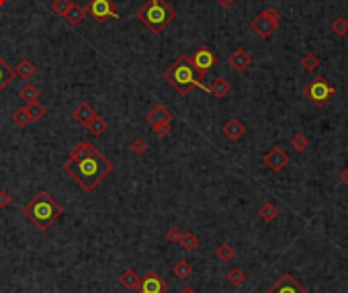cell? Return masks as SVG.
I'll return each mask as SVG.
<instances>
[{
  "mask_svg": "<svg viewBox=\"0 0 348 293\" xmlns=\"http://www.w3.org/2000/svg\"><path fill=\"white\" fill-rule=\"evenodd\" d=\"M62 170L66 174H70L76 180V185L82 187L86 193H92L113 172V164L107 156L96 152L94 156H88L84 160H66Z\"/></svg>",
  "mask_w": 348,
  "mask_h": 293,
  "instance_id": "6da1fadb",
  "label": "cell"
},
{
  "mask_svg": "<svg viewBox=\"0 0 348 293\" xmlns=\"http://www.w3.org/2000/svg\"><path fill=\"white\" fill-rule=\"evenodd\" d=\"M62 213H64V207L47 191H37L33 195V199L23 207L25 219L41 232L49 230V226L56 224L62 217Z\"/></svg>",
  "mask_w": 348,
  "mask_h": 293,
  "instance_id": "7a4b0ae2",
  "label": "cell"
},
{
  "mask_svg": "<svg viewBox=\"0 0 348 293\" xmlns=\"http://www.w3.org/2000/svg\"><path fill=\"white\" fill-rule=\"evenodd\" d=\"M164 80L182 96H188L192 92V88H201L205 92H209V86L203 84V78L197 74V70L190 64L188 56H180L178 60H174L166 72H164Z\"/></svg>",
  "mask_w": 348,
  "mask_h": 293,
  "instance_id": "3957f363",
  "label": "cell"
},
{
  "mask_svg": "<svg viewBox=\"0 0 348 293\" xmlns=\"http://www.w3.org/2000/svg\"><path fill=\"white\" fill-rule=\"evenodd\" d=\"M135 17L143 27H147V31H152L154 35H160L176 19V11L166 0H147V3H143L137 9Z\"/></svg>",
  "mask_w": 348,
  "mask_h": 293,
  "instance_id": "277c9868",
  "label": "cell"
},
{
  "mask_svg": "<svg viewBox=\"0 0 348 293\" xmlns=\"http://www.w3.org/2000/svg\"><path fill=\"white\" fill-rule=\"evenodd\" d=\"M334 92H336V88L324 78V76H316L314 80H310L307 82V86H305V94H307V99L316 105V107H324V105H328V101L334 96Z\"/></svg>",
  "mask_w": 348,
  "mask_h": 293,
  "instance_id": "5b68a950",
  "label": "cell"
},
{
  "mask_svg": "<svg viewBox=\"0 0 348 293\" xmlns=\"http://www.w3.org/2000/svg\"><path fill=\"white\" fill-rule=\"evenodd\" d=\"M86 15L92 17L94 23L98 25H105L109 19H117V7L113 0H90L88 7H86Z\"/></svg>",
  "mask_w": 348,
  "mask_h": 293,
  "instance_id": "8992f818",
  "label": "cell"
},
{
  "mask_svg": "<svg viewBox=\"0 0 348 293\" xmlns=\"http://www.w3.org/2000/svg\"><path fill=\"white\" fill-rule=\"evenodd\" d=\"M188 58H190L192 68L197 70V74L201 76V78L217 64V56L213 54V50H211V47H207V45H201V47H199V50H195Z\"/></svg>",
  "mask_w": 348,
  "mask_h": 293,
  "instance_id": "52a82bcc",
  "label": "cell"
},
{
  "mask_svg": "<svg viewBox=\"0 0 348 293\" xmlns=\"http://www.w3.org/2000/svg\"><path fill=\"white\" fill-rule=\"evenodd\" d=\"M166 289H168V285L164 283V279L156 271H147L141 277L137 293H166Z\"/></svg>",
  "mask_w": 348,
  "mask_h": 293,
  "instance_id": "ba28073f",
  "label": "cell"
},
{
  "mask_svg": "<svg viewBox=\"0 0 348 293\" xmlns=\"http://www.w3.org/2000/svg\"><path fill=\"white\" fill-rule=\"evenodd\" d=\"M250 29L258 35V37H262V39H268L273 33H277V29H279V23L277 21H273L266 13H260L258 17H254V21L250 23Z\"/></svg>",
  "mask_w": 348,
  "mask_h": 293,
  "instance_id": "9c48e42d",
  "label": "cell"
},
{
  "mask_svg": "<svg viewBox=\"0 0 348 293\" xmlns=\"http://www.w3.org/2000/svg\"><path fill=\"white\" fill-rule=\"evenodd\" d=\"M264 164H266L268 170L281 172V170L289 164V154L281 148V145H275V148H270V150L264 154Z\"/></svg>",
  "mask_w": 348,
  "mask_h": 293,
  "instance_id": "30bf717a",
  "label": "cell"
},
{
  "mask_svg": "<svg viewBox=\"0 0 348 293\" xmlns=\"http://www.w3.org/2000/svg\"><path fill=\"white\" fill-rule=\"evenodd\" d=\"M266 293H307V289L297 283V279H293L291 275H283Z\"/></svg>",
  "mask_w": 348,
  "mask_h": 293,
  "instance_id": "8fae6325",
  "label": "cell"
},
{
  "mask_svg": "<svg viewBox=\"0 0 348 293\" xmlns=\"http://www.w3.org/2000/svg\"><path fill=\"white\" fill-rule=\"evenodd\" d=\"M227 64L236 70V72H246L248 68L252 66V56L248 54L244 47H238V50H234L227 58Z\"/></svg>",
  "mask_w": 348,
  "mask_h": 293,
  "instance_id": "7c38bea8",
  "label": "cell"
},
{
  "mask_svg": "<svg viewBox=\"0 0 348 293\" xmlns=\"http://www.w3.org/2000/svg\"><path fill=\"white\" fill-rule=\"evenodd\" d=\"M172 117H174V115H172L164 105H154L150 111H147V115H145L147 123H150L152 127L158 125V123H172Z\"/></svg>",
  "mask_w": 348,
  "mask_h": 293,
  "instance_id": "4fadbf2b",
  "label": "cell"
},
{
  "mask_svg": "<svg viewBox=\"0 0 348 293\" xmlns=\"http://www.w3.org/2000/svg\"><path fill=\"white\" fill-rule=\"evenodd\" d=\"M94 115H96V111H94V109H92V105H90V103H86V101L78 103V105L74 107V111H72L74 121H76V123H80V125H84V127L94 119Z\"/></svg>",
  "mask_w": 348,
  "mask_h": 293,
  "instance_id": "5bb4252c",
  "label": "cell"
},
{
  "mask_svg": "<svg viewBox=\"0 0 348 293\" xmlns=\"http://www.w3.org/2000/svg\"><path fill=\"white\" fill-rule=\"evenodd\" d=\"M223 135L229 139V141H238V139H242L244 135H246V125L240 121V119H229V121H225L223 123Z\"/></svg>",
  "mask_w": 348,
  "mask_h": 293,
  "instance_id": "9a60e30c",
  "label": "cell"
},
{
  "mask_svg": "<svg viewBox=\"0 0 348 293\" xmlns=\"http://www.w3.org/2000/svg\"><path fill=\"white\" fill-rule=\"evenodd\" d=\"M96 152H98V148L92 141H80V143H76L74 148L70 150V158L68 160H84L88 156H94Z\"/></svg>",
  "mask_w": 348,
  "mask_h": 293,
  "instance_id": "2e32d148",
  "label": "cell"
},
{
  "mask_svg": "<svg viewBox=\"0 0 348 293\" xmlns=\"http://www.w3.org/2000/svg\"><path fill=\"white\" fill-rule=\"evenodd\" d=\"M119 283L129 289V291H137L139 289V283H141V277H137V273L133 269H125L121 275H119Z\"/></svg>",
  "mask_w": 348,
  "mask_h": 293,
  "instance_id": "e0dca14e",
  "label": "cell"
},
{
  "mask_svg": "<svg viewBox=\"0 0 348 293\" xmlns=\"http://www.w3.org/2000/svg\"><path fill=\"white\" fill-rule=\"evenodd\" d=\"M84 17H86V9L74 3V5L70 7V11L64 15V21H66L70 27H78V25L82 23V19H84Z\"/></svg>",
  "mask_w": 348,
  "mask_h": 293,
  "instance_id": "ac0fdd59",
  "label": "cell"
},
{
  "mask_svg": "<svg viewBox=\"0 0 348 293\" xmlns=\"http://www.w3.org/2000/svg\"><path fill=\"white\" fill-rule=\"evenodd\" d=\"M86 129H88V133H90L92 137H101V135L109 129V121H107L105 117H101V115H94V119L86 125Z\"/></svg>",
  "mask_w": 348,
  "mask_h": 293,
  "instance_id": "d6986e66",
  "label": "cell"
},
{
  "mask_svg": "<svg viewBox=\"0 0 348 293\" xmlns=\"http://www.w3.org/2000/svg\"><path fill=\"white\" fill-rule=\"evenodd\" d=\"M209 92L213 94V96H217V99H225V96L231 92V84L225 80V78H215L213 80V84L209 86Z\"/></svg>",
  "mask_w": 348,
  "mask_h": 293,
  "instance_id": "ffe728a7",
  "label": "cell"
},
{
  "mask_svg": "<svg viewBox=\"0 0 348 293\" xmlns=\"http://www.w3.org/2000/svg\"><path fill=\"white\" fill-rule=\"evenodd\" d=\"M19 99H23L27 105H33L39 101V88L33 82H27L21 90H19Z\"/></svg>",
  "mask_w": 348,
  "mask_h": 293,
  "instance_id": "44dd1931",
  "label": "cell"
},
{
  "mask_svg": "<svg viewBox=\"0 0 348 293\" xmlns=\"http://www.w3.org/2000/svg\"><path fill=\"white\" fill-rule=\"evenodd\" d=\"M15 76H17V74H15V68H11L3 58H0V92H3V90L13 82Z\"/></svg>",
  "mask_w": 348,
  "mask_h": 293,
  "instance_id": "7402d4cb",
  "label": "cell"
},
{
  "mask_svg": "<svg viewBox=\"0 0 348 293\" xmlns=\"http://www.w3.org/2000/svg\"><path fill=\"white\" fill-rule=\"evenodd\" d=\"M172 275H174L176 279H180V281L188 279V277L192 275V267H190V263H188V261H184V259L176 261V263H174V267H172Z\"/></svg>",
  "mask_w": 348,
  "mask_h": 293,
  "instance_id": "603a6c76",
  "label": "cell"
},
{
  "mask_svg": "<svg viewBox=\"0 0 348 293\" xmlns=\"http://www.w3.org/2000/svg\"><path fill=\"white\" fill-rule=\"evenodd\" d=\"M178 244L182 246V250H184V252H195V250H197V246H199V238H197V234H195V232H184Z\"/></svg>",
  "mask_w": 348,
  "mask_h": 293,
  "instance_id": "cb8c5ba5",
  "label": "cell"
},
{
  "mask_svg": "<svg viewBox=\"0 0 348 293\" xmlns=\"http://www.w3.org/2000/svg\"><path fill=\"white\" fill-rule=\"evenodd\" d=\"M15 74L21 76V78H25V80H29L35 74V64L31 60H21L17 64V68H15Z\"/></svg>",
  "mask_w": 348,
  "mask_h": 293,
  "instance_id": "d4e9b609",
  "label": "cell"
},
{
  "mask_svg": "<svg viewBox=\"0 0 348 293\" xmlns=\"http://www.w3.org/2000/svg\"><path fill=\"white\" fill-rule=\"evenodd\" d=\"M11 119H13V123H15L17 127H25V125H29V123H31V119H29V109H27V107H19V109H15V111H13V115H11Z\"/></svg>",
  "mask_w": 348,
  "mask_h": 293,
  "instance_id": "484cf974",
  "label": "cell"
},
{
  "mask_svg": "<svg viewBox=\"0 0 348 293\" xmlns=\"http://www.w3.org/2000/svg\"><path fill=\"white\" fill-rule=\"evenodd\" d=\"M258 213H260V219L262 222H275L277 217H279V209H277V205L275 203H264L260 209H258Z\"/></svg>",
  "mask_w": 348,
  "mask_h": 293,
  "instance_id": "4316f807",
  "label": "cell"
},
{
  "mask_svg": "<svg viewBox=\"0 0 348 293\" xmlns=\"http://www.w3.org/2000/svg\"><path fill=\"white\" fill-rule=\"evenodd\" d=\"M215 257H217V261H221V263H229V261L236 257V250H234L231 244H219L217 250H215Z\"/></svg>",
  "mask_w": 348,
  "mask_h": 293,
  "instance_id": "83f0119b",
  "label": "cell"
},
{
  "mask_svg": "<svg viewBox=\"0 0 348 293\" xmlns=\"http://www.w3.org/2000/svg\"><path fill=\"white\" fill-rule=\"evenodd\" d=\"M291 148H293L295 152H305V150L310 148V139H307V135H303V133H295L293 139H291Z\"/></svg>",
  "mask_w": 348,
  "mask_h": 293,
  "instance_id": "f1b7e54d",
  "label": "cell"
},
{
  "mask_svg": "<svg viewBox=\"0 0 348 293\" xmlns=\"http://www.w3.org/2000/svg\"><path fill=\"white\" fill-rule=\"evenodd\" d=\"M27 109H29V119H31V123H37V121H41L43 117H45V107L37 101V103H33V105H27Z\"/></svg>",
  "mask_w": 348,
  "mask_h": 293,
  "instance_id": "f546056e",
  "label": "cell"
},
{
  "mask_svg": "<svg viewBox=\"0 0 348 293\" xmlns=\"http://www.w3.org/2000/svg\"><path fill=\"white\" fill-rule=\"evenodd\" d=\"M301 66H303L305 72H316V70L320 68V58L314 56V54H305V56L301 58Z\"/></svg>",
  "mask_w": 348,
  "mask_h": 293,
  "instance_id": "4dcf8cb0",
  "label": "cell"
},
{
  "mask_svg": "<svg viewBox=\"0 0 348 293\" xmlns=\"http://www.w3.org/2000/svg\"><path fill=\"white\" fill-rule=\"evenodd\" d=\"M227 281H229V285H234V287H240V285H244L246 283V273L242 271V269H231L229 273H227Z\"/></svg>",
  "mask_w": 348,
  "mask_h": 293,
  "instance_id": "1f68e13d",
  "label": "cell"
},
{
  "mask_svg": "<svg viewBox=\"0 0 348 293\" xmlns=\"http://www.w3.org/2000/svg\"><path fill=\"white\" fill-rule=\"evenodd\" d=\"M72 5H74L72 0H54V3H52V11L64 19V15L70 11V7H72Z\"/></svg>",
  "mask_w": 348,
  "mask_h": 293,
  "instance_id": "d6a6232c",
  "label": "cell"
},
{
  "mask_svg": "<svg viewBox=\"0 0 348 293\" xmlns=\"http://www.w3.org/2000/svg\"><path fill=\"white\" fill-rule=\"evenodd\" d=\"M129 148H131V152H133L135 156H141V154H145V152H147V141H145V139H141V137H137V139H133V141H131Z\"/></svg>",
  "mask_w": 348,
  "mask_h": 293,
  "instance_id": "836d02e7",
  "label": "cell"
},
{
  "mask_svg": "<svg viewBox=\"0 0 348 293\" xmlns=\"http://www.w3.org/2000/svg\"><path fill=\"white\" fill-rule=\"evenodd\" d=\"M182 234H184V232H182L178 226H170V228L166 230V240L172 242V244H178L180 238H182Z\"/></svg>",
  "mask_w": 348,
  "mask_h": 293,
  "instance_id": "e575fe53",
  "label": "cell"
},
{
  "mask_svg": "<svg viewBox=\"0 0 348 293\" xmlns=\"http://www.w3.org/2000/svg\"><path fill=\"white\" fill-rule=\"evenodd\" d=\"M332 31L338 35V37H344L348 33V25H346V19H336L332 23Z\"/></svg>",
  "mask_w": 348,
  "mask_h": 293,
  "instance_id": "d590c367",
  "label": "cell"
},
{
  "mask_svg": "<svg viewBox=\"0 0 348 293\" xmlns=\"http://www.w3.org/2000/svg\"><path fill=\"white\" fill-rule=\"evenodd\" d=\"M170 131H172V125L170 123H158V125H154V133L158 137H166Z\"/></svg>",
  "mask_w": 348,
  "mask_h": 293,
  "instance_id": "8d00e7d4",
  "label": "cell"
},
{
  "mask_svg": "<svg viewBox=\"0 0 348 293\" xmlns=\"http://www.w3.org/2000/svg\"><path fill=\"white\" fill-rule=\"evenodd\" d=\"M13 203V197L7 189H0V209H7Z\"/></svg>",
  "mask_w": 348,
  "mask_h": 293,
  "instance_id": "74e56055",
  "label": "cell"
},
{
  "mask_svg": "<svg viewBox=\"0 0 348 293\" xmlns=\"http://www.w3.org/2000/svg\"><path fill=\"white\" fill-rule=\"evenodd\" d=\"M262 13H266V15H268L273 21H277V23L281 21V15H279V11H277V9H266V11H262Z\"/></svg>",
  "mask_w": 348,
  "mask_h": 293,
  "instance_id": "f35d334b",
  "label": "cell"
},
{
  "mask_svg": "<svg viewBox=\"0 0 348 293\" xmlns=\"http://www.w3.org/2000/svg\"><path fill=\"white\" fill-rule=\"evenodd\" d=\"M338 178H340V182H342V185H348V166L340 170V174H338Z\"/></svg>",
  "mask_w": 348,
  "mask_h": 293,
  "instance_id": "ab89813d",
  "label": "cell"
},
{
  "mask_svg": "<svg viewBox=\"0 0 348 293\" xmlns=\"http://www.w3.org/2000/svg\"><path fill=\"white\" fill-rule=\"evenodd\" d=\"M234 3H236V0H217V5H219V7H223V9H229Z\"/></svg>",
  "mask_w": 348,
  "mask_h": 293,
  "instance_id": "60d3db41",
  "label": "cell"
},
{
  "mask_svg": "<svg viewBox=\"0 0 348 293\" xmlns=\"http://www.w3.org/2000/svg\"><path fill=\"white\" fill-rule=\"evenodd\" d=\"M178 293H197V291H195V289H190V287H184V289H180Z\"/></svg>",
  "mask_w": 348,
  "mask_h": 293,
  "instance_id": "b9f144b4",
  "label": "cell"
},
{
  "mask_svg": "<svg viewBox=\"0 0 348 293\" xmlns=\"http://www.w3.org/2000/svg\"><path fill=\"white\" fill-rule=\"evenodd\" d=\"M7 5V0H0V7H5Z\"/></svg>",
  "mask_w": 348,
  "mask_h": 293,
  "instance_id": "7bdbcfd3",
  "label": "cell"
},
{
  "mask_svg": "<svg viewBox=\"0 0 348 293\" xmlns=\"http://www.w3.org/2000/svg\"><path fill=\"white\" fill-rule=\"evenodd\" d=\"M346 25H348V17H346Z\"/></svg>",
  "mask_w": 348,
  "mask_h": 293,
  "instance_id": "ee69618b",
  "label": "cell"
},
{
  "mask_svg": "<svg viewBox=\"0 0 348 293\" xmlns=\"http://www.w3.org/2000/svg\"><path fill=\"white\" fill-rule=\"evenodd\" d=\"M109 293H117V291H109Z\"/></svg>",
  "mask_w": 348,
  "mask_h": 293,
  "instance_id": "f6af8a7d",
  "label": "cell"
},
{
  "mask_svg": "<svg viewBox=\"0 0 348 293\" xmlns=\"http://www.w3.org/2000/svg\"><path fill=\"white\" fill-rule=\"evenodd\" d=\"M199 3H203V0H199Z\"/></svg>",
  "mask_w": 348,
  "mask_h": 293,
  "instance_id": "bcb514c9",
  "label": "cell"
}]
</instances>
